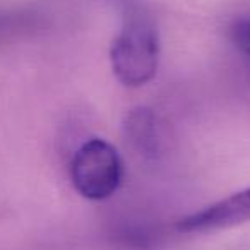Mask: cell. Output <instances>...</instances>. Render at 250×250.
<instances>
[{
    "mask_svg": "<svg viewBox=\"0 0 250 250\" xmlns=\"http://www.w3.org/2000/svg\"><path fill=\"white\" fill-rule=\"evenodd\" d=\"M113 76L127 87L154 79L160 67V36L151 14L136 2L122 4L120 29L110 46Z\"/></svg>",
    "mask_w": 250,
    "mask_h": 250,
    "instance_id": "1",
    "label": "cell"
},
{
    "mask_svg": "<svg viewBox=\"0 0 250 250\" xmlns=\"http://www.w3.org/2000/svg\"><path fill=\"white\" fill-rule=\"evenodd\" d=\"M70 180L77 194L87 201H104L120 188L124 161L103 139H89L77 147L70 161Z\"/></svg>",
    "mask_w": 250,
    "mask_h": 250,
    "instance_id": "2",
    "label": "cell"
},
{
    "mask_svg": "<svg viewBox=\"0 0 250 250\" xmlns=\"http://www.w3.org/2000/svg\"><path fill=\"white\" fill-rule=\"evenodd\" d=\"M249 221L250 187L178 219L177 229L182 233H208L228 229Z\"/></svg>",
    "mask_w": 250,
    "mask_h": 250,
    "instance_id": "3",
    "label": "cell"
},
{
    "mask_svg": "<svg viewBox=\"0 0 250 250\" xmlns=\"http://www.w3.org/2000/svg\"><path fill=\"white\" fill-rule=\"evenodd\" d=\"M124 134L127 143L141 156L154 158L160 153V125H158L156 115L149 108L139 106L130 110L124 122Z\"/></svg>",
    "mask_w": 250,
    "mask_h": 250,
    "instance_id": "4",
    "label": "cell"
},
{
    "mask_svg": "<svg viewBox=\"0 0 250 250\" xmlns=\"http://www.w3.org/2000/svg\"><path fill=\"white\" fill-rule=\"evenodd\" d=\"M229 35H231V40L236 48H238L247 59H250V18L238 19V21L231 26Z\"/></svg>",
    "mask_w": 250,
    "mask_h": 250,
    "instance_id": "5",
    "label": "cell"
}]
</instances>
